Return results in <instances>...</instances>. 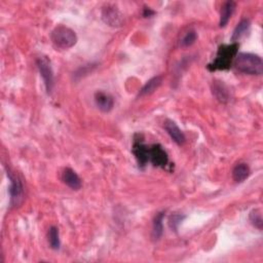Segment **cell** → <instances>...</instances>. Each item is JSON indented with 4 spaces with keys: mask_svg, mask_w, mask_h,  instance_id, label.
I'll use <instances>...</instances> for the list:
<instances>
[{
    "mask_svg": "<svg viewBox=\"0 0 263 263\" xmlns=\"http://www.w3.org/2000/svg\"><path fill=\"white\" fill-rule=\"evenodd\" d=\"M233 66L240 72L250 75H261L263 72V61L251 52H238L233 60Z\"/></svg>",
    "mask_w": 263,
    "mask_h": 263,
    "instance_id": "1",
    "label": "cell"
},
{
    "mask_svg": "<svg viewBox=\"0 0 263 263\" xmlns=\"http://www.w3.org/2000/svg\"><path fill=\"white\" fill-rule=\"evenodd\" d=\"M239 43H231V45H223L219 48L217 56L211 64L208 65L210 71H217V70L230 69L235 56L238 55Z\"/></svg>",
    "mask_w": 263,
    "mask_h": 263,
    "instance_id": "2",
    "label": "cell"
},
{
    "mask_svg": "<svg viewBox=\"0 0 263 263\" xmlns=\"http://www.w3.org/2000/svg\"><path fill=\"white\" fill-rule=\"evenodd\" d=\"M50 40L58 49H69L77 42L75 32L64 25H59L51 31Z\"/></svg>",
    "mask_w": 263,
    "mask_h": 263,
    "instance_id": "3",
    "label": "cell"
},
{
    "mask_svg": "<svg viewBox=\"0 0 263 263\" xmlns=\"http://www.w3.org/2000/svg\"><path fill=\"white\" fill-rule=\"evenodd\" d=\"M37 67L43 80V82H45L47 92L48 94H50L52 89H54L55 84L54 71H52L50 61L49 60L48 57H39L37 59Z\"/></svg>",
    "mask_w": 263,
    "mask_h": 263,
    "instance_id": "4",
    "label": "cell"
},
{
    "mask_svg": "<svg viewBox=\"0 0 263 263\" xmlns=\"http://www.w3.org/2000/svg\"><path fill=\"white\" fill-rule=\"evenodd\" d=\"M102 20L111 27H120L124 23V16L115 5H107L102 11Z\"/></svg>",
    "mask_w": 263,
    "mask_h": 263,
    "instance_id": "5",
    "label": "cell"
},
{
    "mask_svg": "<svg viewBox=\"0 0 263 263\" xmlns=\"http://www.w3.org/2000/svg\"><path fill=\"white\" fill-rule=\"evenodd\" d=\"M8 178L11 180L10 185V195H11V204L13 206L19 205L24 196V187L22 181L19 179V177L16 175H12L11 173L8 174Z\"/></svg>",
    "mask_w": 263,
    "mask_h": 263,
    "instance_id": "6",
    "label": "cell"
},
{
    "mask_svg": "<svg viewBox=\"0 0 263 263\" xmlns=\"http://www.w3.org/2000/svg\"><path fill=\"white\" fill-rule=\"evenodd\" d=\"M149 160L154 165L161 166V168H164L169 163L168 154L160 144H154L151 148H149Z\"/></svg>",
    "mask_w": 263,
    "mask_h": 263,
    "instance_id": "7",
    "label": "cell"
},
{
    "mask_svg": "<svg viewBox=\"0 0 263 263\" xmlns=\"http://www.w3.org/2000/svg\"><path fill=\"white\" fill-rule=\"evenodd\" d=\"M164 128L175 143L178 144V145H183L184 143H185V141H186L185 135H184L183 132L177 126L176 122L171 120V119H166L164 122Z\"/></svg>",
    "mask_w": 263,
    "mask_h": 263,
    "instance_id": "8",
    "label": "cell"
},
{
    "mask_svg": "<svg viewBox=\"0 0 263 263\" xmlns=\"http://www.w3.org/2000/svg\"><path fill=\"white\" fill-rule=\"evenodd\" d=\"M95 102L97 107L102 111L107 113L113 109L115 106V100L111 95L105 92H97L95 94Z\"/></svg>",
    "mask_w": 263,
    "mask_h": 263,
    "instance_id": "9",
    "label": "cell"
},
{
    "mask_svg": "<svg viewBox=\"0 0 263 263\" xmlns=\"http://www.w3.org/2000/svg\"><path fill=\"white\" fill-rule=\"evenodd\" d=\"M133 153L140 166L146 165L149 161V148L140 140H135L133 145Z\"/></svg>",
    "mask_w": 263,
    "mask_h": 263,
    "instance_id": "10",
    "label": "cell"
},
{
    "mask_svg": "<svg viewBox=\"0 0 263 263\" xmlns=\"http://www.w3.org/2000/svg\"><path fill=\"white\" fill-rule=\"evenodd\" d=\"M62 179L66 185L73 190H80L82 186V183L80 176L75 173V171H73L70 168H67L64 170L63 175H62Z\"/></svg>",
    "mask_w": 263,
    "mask_h": 263,
    "instance_id": "11",
    "label": "cell"
},
{
    "mask_svg": "<svg viewBox=\"0 0 263 263\" xmlns=\"http://www.w3.org/2000/svg\"><path fill=\"white\" fill-rule=\"evenodd\" d=\"M250 174L249 165L245 163H240L232 170V178L235 182H243L250 176Z\"/></svg>",
    "mask_w": 263,
    "mask_h": 263,
    "instance_id": "12",
    "label": "cell"
},
{
    "mask_svg": "<svg viewBox=\"0 0 263 263\" xmlns=\"http://www.w3.org/2000/svg\"><path fill=\"white\" fill-rule=\"evenodd\" d=\"M235 6H236L235 2L233 1H227L223 4L221 14H220V22H219V26H220L221 28L225 27V26L229 24L231 16L234 13Z\"/></svg>",
    "mask_w": 263,
    "mask_h": 263,
    "instance_id": "13",
    "label": "cell"
},
{
    "mask_svg": "<svg viewBox=\"0 0 263 263\" xmlns=\"http://www.w3.org/2000/svg\"><path fill=\"white\" fill-rule=\"evenodd\" d=\"M250 27H251V23H250V21L248 19L242 20L238 24V26H236L234 31H233V34L231 36L232 43H238V41L249 32Z\"/></svg>",
    "mask_w": 263,
    "mask_h": 263,
    "instance_id": "14",
    "label": "cell"
},
{
    "mask_svg": "<svg viewBox=\"0 0 263 263\" xmlns=\"http://www.w3.org/2000/svg\"><path fill=\"white\" fill-rule=\"evenodd\" d=\"M162 82H163L162 76H155L151 78V80L148 81L146 84L142 87V90L140 91L139 96L140 97H143V96H147V95L154 93V91H156V89L162 84Z\"/></svg>",
    "mask_w": 263,
    "mask_h": 263,
    "instance_id": "15",
    "label": "cell"
},
{
    "mask_svg": "<svg viewBox=\"0 0 263 263\" xmlns=\"http://www.w3.org/2000/svg\"><path fill=\"white\" fill-rule=\"evenodd\" d=\"M164 213L161 212L157 214L153 220V225H152V239L154 241H159L164 232V225H163V221H164Z\"/></svg>",
    "mask_w": 263,
    "mask_h": 263,
    "instance_id": "16",
    "label": "cell"
},
{
    "mask_svg": "<svg viewBox=\"0 0 263 263\" xmlns=\"http://www.w3.org/2000/svg\"><path fill=\"white\" fill-rule=\"evenodd\" d=\"M212 90H213V95L219 101L223 103L229 101V98H230L229 91H227L226 86L221 82H215L213 83Z\"/></svg>",
    "mask_w": 263,
    "mask_h": 263,
    "instance_id": "17",
    "label": "cell"
},
{
    "mask_svg": "<svg viewBox=\"0 0 263 263\" xmlns=\"http://www.w3.org/2000/svg\"><path fill=\"white\" fill-rule=\"evenodd\" d=\"M49 244L51 249L58 250L60 248V234H59V230L56 226H51L49 230Z\"/></svg>",
    "mask_w": 263,
    "mask_h": 263,
    "instance_id": "18",
    "label": "cell"
},
{
    "mask_svg": "<svg viewBox=\"0 0 263 263\" xmlns=\"http://www.w3.org/2000/svg\"><path fill=\"white\" fill-rule=\"evenodd\" d=\"M250 221L253 226H255L259 230H262L263 220H262V213L260 209H254L250 213Z\"/></svg>",
    "mask_w": 263,
    "mask_h": 263,
    "instance_id": "19",
    "label": "cell"
},
{
    "mask_svg": "<svg viewBox=\"0 0 263 263\" xmlns=\"http://www.w3.org/2000/svg\"><path fill=\"white\" fill-rule=\"evenodd\" d=\"M197 35L195 30L188 31L185 35H184V37L181 40V47L182 48L191 47L197 41Z\"/></svg>",
    "mask_w": 263,
    "mask_h": 263,
    "instance_id": "20",
    "label": "cell"
},
{
    "mask_svg": "<svg viewBox=\"0 0 263 263\" xmlns=\"http://www.w3.org/2000/svg\"><path fill=\"white\" fill-rule=\"evenodd\" d=\"M185 219V216L184 215H179V214H175L172 215L169 219V225L171 227V230H173L174 231L178 230V227L181 224V222Z\"/></svg>",
    "mask_w": 263,
    "mask_h": 263,
    "instance_id": "21",
    "label": "cell"
},
{
    "mask_svg": "<svg viewBox=\"0 0 263 263\" xmlns=\"http://www.w3.org/2000/svg\"><path fill=\"white\" fill-rule=\"evenodd\" d=\"M153 15H154V12H153V11H151L150 8H147V7H145V8H144L143 16H144L145 17H147V16H153Z\"/></svg>",
    "mask_w": 263,
    "mask_h": 263,
    "instance_id": "22",
    "label": "cell"
}]
</instances>
